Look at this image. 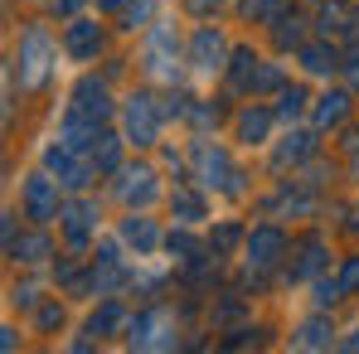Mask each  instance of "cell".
<instances>
[{
    "instance_id": "9a60e30c",
    "label": "cell",
    "mask_w": 359,
    "mask_h": 354,
    "mask_svg": "<svg viewBox=\"0 0 359 354\" xmlns=\"http://www.w3.org/2000/svg\"><path fill=\"white\" fill-rule=\"evenodd\" d=\"M121 238H126L136 252H156V247H161V229H156L151 219H141V214H131V219L121 224Z\"/></svg>"
},
{
    "instance_id": "ffe728a7",
    "label": "cell",
    "mask_w": 359,
    "mask_h": 354,
    "mask_svg": "<svg viewBox=\"0 0 359 354\" xmlns=\"http://www.w3.org/2000/svg\"><path fill=\"white\" fill-rule=\"evenodd\" d=\"M311 151H316V136H311V131H297V136H287V146L277 151V161H272V165H277V170H287V165H301Z\"/></svg>"
},
{
    "instance_id": "ab89813d",
    "label": "cell",
    "mask_w": 359,
    "mask_h": 354,
    "mask_svg": "<svg viewBox=\"0 0 359 354\" xmlns=\"http://www.w3.org/2000/svg\"><path fill=\"white\" fill-rule=\"evenodd\" d=\"M345 350H359V330H350V340H345Z\"/></svg>"
},
{
    "instance_id": "7402d4cb",
    "label": "cell",
    "mask_w": 359,
    "mask_h": 354,
    "mask_svg": "<svg viewBox=\"0 0 359 354\" xmlns=\"http://www.w3.org/2000/svg\"><path fill=\"white\" fill-rule=\"evenodd\" d=\"M170 209H175L180 224H199V219H204V199H199V194H189V189L170 194Z\"/></svg>"
},
{
    "instance_id": "603a6c76",
    "label": "cell",
    "mask_w": 359,
    "mask_h": 354,
    "mask_svg": "<svg viewBox=\"0 0 359 354\" xmlns=\"http://www.w3.org/2000/svg\"><path fill=\"white\" fill-rule=\"evenodd\" d=\"M272 25H277L272 34H277V44H282V49H301V44H306V29H301L297 15H277Z\"/></svg>"
},
{
    "instance_id": "44dd1931",
    "label": "cell",
    "mask_w": 359,
    "mask_h": 354,
    "mask_svg": "<svg viewBox=\"0 0 359 354\" xmlns=\"http://www.w3.org/2000/svg\"><path fill=\"white\" fill-rule=\"evenodd\" d=\"M257 68H262V63L252 59V49H238V54H233V88H238V93H252Z\"/></svg>"
},
{
    "instance_id": "d6986e66",
    "label": "cell",
    "mask_w": 359,
    "mask_h": 354,
    "mask_svg": "<svg viewBox=\"0 0 359 354\" xmlns=\"http://www.w3.org/2000/svg\"><path fill=\"white\" fill-rule=\"evenodd\" d=\"M350 117V97L345 93H325L320 102H316V126L325 131V126H340V121Z\"/></svg>"
},
{
    "instance_id": "d6a6232c",
    "label": "cell",
    "mask_w": 359,
    "mask_h": 354,
    "mask_svg": "<svg viewBox=\"0 0 359 354\" xmlns=\"http://www.w3.org/2000/svg\"><path fill=\"white\" fill-rule=\"evenodd\" d=\"M10 301H15V306H34V301H39V287H34V282H20V287L10 292Z\"/></svg>"
},
{
    "instance_id": "ac0fdd59",
    "label": "cell",
    "mask_w": 359,
    "mask_h": 354,
    "mask_svg": "<svg viewBox=\"0 0 359 354\" xmlns=\"http://www.w3.org/2000/svg\"><path fill=\"white\" fill-rule=\"evenodd\" d=\"M10 257H15L20 267H34V262H44V257H49V238H44V233L15 238V243H10Z\"/></svg>"
},
{
    "instance_id": "2e32d148",
    "label": "cell",
    "mask_w": 359,
    "mask_h": 354,
    "mask_svg": "<svg viewBox=\"0 0 359 354\" xmlns=\"http://www.w3.org/2000/svg\"><path fill=\"white\" fill-rule=\"evenodd\" d=\"M330 340H335V325H330L325 315H311V320L297 330L292 345H301V350H330Z\"/></svg>"
},
{
    "instance_id": "6da1fadb",
    "label": "cell",
    "mask_w": 359,
    "mask_h": 354,
    "mask_svg": "<svg viewBox=\"0 0 359 354\" xmlns=\"http://www.w3.org/2000/svg\"><path fill=\"white\" fill-rule=\"evenodd\" d=\"M49 59H54V39H49V29H44V25L25 29L20 54H15L20 83H25V88H44V78H49Z\"/></svg>"
},
{
    "instance_id": "d4e9b609",
    "label": "cell",
    "mask_w": 359,
    "mask_h": 354,
    "mask_svg": "<svg viewBox=\"0 0 359 354\" xmlns=\"http://www.w3.org/2000/svg\"><path fill=\"white\" fill-rule=\"evenodd\" d=\"M117 325H121V306H117V301H107V306L88 320V335H112Z\"/></svg>"
},
{
    "instance_id": "74e56055",
    "label": "cell",
    "mask_w": 359,
    "mask_h": 354,
    "mask_svg": "<svg viewBox=\"0 0 359 354\" xmlns=\"http://www.w3.org/2000/svg\"><path fill=\"white\" fill-rule=\"evenodd\" d=\"M49 5H54V10H59V15H73V10H78V5H83V0H49Z\"/></svg>"
},
{
    "instance_id": "8992f818",
    "label": "cell",
    "mask_w": 359,
    "mask_h": 354,
    "mask_svg": "<svg viewBox=\"0 0 359 354\" xmlns=\"http://www.w3.org/2000/svg\"><path fill=\"white\" fill-rule=\"evenodd\" d=\"M73 112L88 117L93 126L112 121V93H107V83H102V78H83V83L73 88Z\"/></svg>"
},
{
    "instance_id": "8fae6325",
    "label": "cell",
    "mask_w": 359,
    "mask_h": 354,
    "mask_svg": "<svg viewBox=\"0 0 359 354\" xmlns=\"http://www.w3.org/2000/svg\"><path fill=\"white\" fill-rule=\"evenodd\" d=\"M73 156H78V151H68V146L59 141V146H49V151H44V165L59 175V184H68V189H83V184H88V170H83Z\"/></svg>"
},
{
    "instance_id": "83f0119b",
    "label": "cell",
    "mask_w": 359,
    "mask_h": 354,
    "mask_svg": "<svg viewBox=\"0 0 359 354\" xmlns=\"http://www.w3.org/2000/svg\"><path fill=\"white\" fill-rule=\"evenodd\" d=\"M325 262V252H320V243H306V252H301V267H297V277H311L316 267Z\"/></svg>"
},
{
    "instance_id": "1f68e13d",
    "label": "cell",
    "mask_w": 359,
    "mask_h": 354,
    "mask_svg": "<svg viewBox=\"0 0 359 354\" xmlns=\"http://www.w3.org/2000/svg\"><path fill=\"white\" fill-rule=\"evenodd\" d=\"M170 252H180L184 262H194V257H199V243L189 233H170Z\"/></svg>"
},
{
    "instance_id": "d590c367",
    "label": "cell",
    "mask_w": 359,
    "mask_h": 354,
    "mask_svg": "<svg viewBox=\"0 0 359 354\" xmlns=\"http://www.w3.org/2000/svg\"><path fill=\"white\" fill-rule=\"evenodd\" d=\"M54 325H63V306H44L39 311V330H54Z\"/></svg>"
},
{
    "instance_id": "f546056e",
    "label": "cell",
    "mask_w": 359,
    "mask_h": 354,
    "mask_svg": "<svg viewBox=\"0 0 359 354\" xmlns=\"http://www.w3.org/2000/svg\"><path fill=\"white\" fill-rule=\"evenodd\" d=\"M277 83H282V68H277V63H262V68H257L252 93H267V88H277Z\"/></svg>"
},
{
    "instance_id": "30bf717a",
    "label": "cell",
    "mask_w": 359,
    "mask_h": 354,
    "mask_svg": "<svg viewBox=\"0 0 359 354\" xmlns=\"http://www.w3.org/2000/svg\"><path fill=\"white\" fill-rule=\"evenodd\" d=\"M63 49H68L73 59H93V54L102 49V29H97L93 20H68V29H63Z\"/></svg>"
},
{
    "instance_id": "4fadbf2b",
    "label": "cell",
    "mask_w": 359,
    "mask_h": 354,
    "mask_svg": "<svg viewBox=\"0 0 359 354\" xmlns=\"http://www.w3.org/2000/svg\"><path fill=\"white\" fill-rule=\"evenodd\" d=\"M272 121H277V112H267V107H243V112H238V141L262 146L267 131H272Z\"/></svg>"
},
{
    "instance_id": "f35d334b",
    "label": "cell",
    "mask_w": 359,
    "mask_h": 354,
    "mask_svg": "<svg viewBox=\"0 0 359 354\" xmlns=\"http://www.w3.org/2000/svg\"><path fill=\"white\" fill-rule=\"evenodd\" d=\"M97 5H102V10H126L131 0H97Z\"/></svg>"
},
{
    "instance_id": "4dcf8cb0",
    "label": "cell",
    "mask_w": 359,
    "mask_h": 354,
    "mask_svg": "<svg viewBox=\"0 0 359 354\" xmlns=\"http://www.w3.org/2000/svg\"><path fill=\"white\" fill-rule=\"evenodd\" d=\"M146 15H151V0H131V5L121 10V20H126V29H136V25H146Z\"/></svg>"
},
{
    "instance_id": "5b68a950",
    "label": "cell",
    "mask_w": 359,
    "mask_h": 354,
    "mask_svg": "<svg viewBox=\"0 0 359 354\" xmlns=\"http://www.w3.org/2000/svg\"><path fill=\"white\" fill-rule=\"evenodd\" d=\"M126 330H131L126 340H131L136 350H170V345H175V340H170L175 320H170L165 311H141V315H136Z\"/></svg>"
},
{
    "instance_id": "60d3db41",
    "label": "cell",
    "mask_w": 359,
    "mask_h": 354,
    "mask_svg": "<svg viewBox=\"0 0 359 354\" xmlns=\"http://www.w3.org/2000/svg\"><path fill=\"white\" fill-rule=\"evenodd\" d=\"M355 229H359V214H355Z\"/></svg>"
},
{
    "instance_id": "7a4b0ae2",
    "label": "cell",
    "mask_w": 359,
    "mask_h": 354,
    "mask_svg": "<svg viewBox=\"0 0 359 354\" xmlns=\"http://www.w3.org/2000/svg\"><path fill=\"white\" fill-rule=\"evenodd\" d=\"M180 39H175V25L170 20H156L151 39H146V73L161 78V83H175L180 78Z\"/></svg>"
},
{
    "instance_id": "484cf974",
    "label": "cell",
    "mask_w": 359,
    "mask_h": 354,
    "mask_svg": "<svg viewBox=\"0 0 359 354\" xmlns=\"http://www.w3.org/2000/svg\"><path fill=\"white\" fill-rule=\"evenodd\" d=\"M287 10V0H243V15H257V20H277Z\"/></svg>"
},
{
    "instance_id": "277c9868",
    "label": "cell",
    "mask_w": 359,
    "mask_h": 354,
    "mask_svg": "<svg viewBox=\"0 0 359 354\" xmlns=\"http://www.w3.org/2000/svg\"><path fill=\"white\" fill-rule=\"evenodd\" d=\"M161 117H165V107H156V97H151V93H131V97H126V107H121L126 141L151 146V141H156V131H161Z\"/></svg>"
},
{
    "instance_id": "e0dca14e",
    "label": "cell",
    "mask_w": 359,
    "mask_h": 354,
    "mask_svg": "<svg viewBox=\"0 0 359 354\" xmlns=\"http://www.w3.org/2000/svg\"><path fill=\"white\" fill-rule=\"evenodd\" d=\"M301 68H306V73H335V68H340V54H335L325 39L301 44Z\"/></svg>"
},
{
    "instance_id": "8d00e7d4",
    "label": "cell",
    "mask_w": 359,
    "mask_h": 354,
    "mask_svg": "<svg viewBox=\"0 0 359 354\" xmlns=\"http://www.w3.org/2000/svg\"><path fill=\"white\" fill-rule=\"evenodd\" d=\"M340 68H345V83H350V88L359 93V49H355V54H350L345 63H340Z\"/></svg>"
},
{
    "instance_id": "3957f363",
    "label": "cell",
    "mask_w": 359,
    "mask_h": 354,
    "mask_svg": "<svg viewBox=\"0 0 359 354\" xmlns=\"http://www.w3.org/2000/svg\"><path fill=\"white\" fill-rule=\"evenodd\" d=\"M194 165H199V184L204 189H229V194H243L238 184V170H233V161H229V151H219V146H209V141H194Z\"/></svg>"
},
{
    "instance_id": "cb8c5ba5",
    "label": "cell",
    "mask_w": 359,
    "mask_h": 354,
    "mask_svg": "<svg viewBox=\"0 0 359 354\" xmlns=\"http://www.w3.org/2000/svg\"><path fill=\"white\" fill-rule=\"evenodd\" d=\"M282 107H277V121H292V117H301L306 112V88L301 83H292V88H282V97H277Z\"/></svg>"
},
{
    "instance_id": "7c38bea8",
    "label": "cell",
    "mask_w": 359,
    "mask_h": 354,
    "mask_svg": "<svg viewBox=\"0 0 359 354\" xmlns=\"http://www.w3.org/2000/svg\"><path fill=\"white\" fill-rule=\"evenodd\" d=\"M63 233H68L73 247H83L88 238L97 233V214H93V204H68V209H63Z\"/></svg>"
},
{
    "instance_id": "52a82bcc",
    "label": "cell",
    "mask_w": 359,
    "mask_h": 354,
    "mask_svg": "<svg viewBox=\"0 0 359 354\" xmlns=\"http://www.w3.org/2000/svg\"><path fill=\"white\" fill-rule=\"evenodd\" d=\"M25 214H29L34 224H49V219L59 214V179H49V175L25 179Z\"/></svg>"
},
{
    "instance_id": "836d02e7",
    "label": "cell",
    "mask_w": 359,
    "mask_h": 354,
    "mask_svg": "<svg viewBox=\"0 0 359 354\" xmlns=\"http://www.w3.org/2000/svg\"><path fill=\"white\" fill-rule=\"evenodd\" d=\"M233 243H238V224H224V229L214 233V247H219V252H229Z\"/></svg>"
},
{
    "instance_id": "4316f807",
    "label": "cell",
    "mask_w": 359,
    "mask_h": 354,
    "mask_svg": "<svg viewBox=\"0 0 359 354\" xmlns=\"http://www.w3.org/2000/svg\"><path fill=\"white\" fill-rule=\"evenodd\" d=\"M93 165L97 170H117V136H102V151L93 146Z\"/></svg>"
},
{
    "instance_id": "ba28073f",
    "label": "cell",
    "mask_w": 359,
    "mask_h": 354,
    "mask_svg": "<svg viewBox=\"0 0 359 354\" xmlns=\"http://www.w3.org/2000/svg\"><path fill=\"white\" fill-rule=\"evenodd\" d=\"M282 252H287V233L282 229H252L248 233V267H277L282 262Z\"/></svg>"
},
{
    "instance_id": "9c48e42d",
    "label": "cell",
    "mask_w": 359,
    "mask_h": 354,
    "mask_svg": "<svg viewBox=\"0 0 359 354\" xmlns=\"http://www.w3.org/2000/svg\"><path fill=\"white\" fill-rule=\"evenodd\" d=\"M224 54H229L224 34L209 29V25H204V29L194 34V44H189V63H194L199 73H219V68H224Z\"/></svg>"
},
{
    "instance_id": "5bb4252c",
    "label": "cell",
    "mask_w": 359,
    "mask_h": 354,
    "mask_svg": "<svg viewBox=\"0 0 359 354\" xmlns=\"http://www.w3.org/2000/svg\"><path fill=\"white\" fill-rule=\"evenodd\" d=\"M117 194L126 199V204H151L156 199V170H126L121 175V184H117Z\"/></svg>"
},
{
    "instance_id": "e575fe53",
    "label": "cell",
    "mask_w": 359,
    "mask_h": 354,
    "mask_svg": "<svg viewBox=\"0 0 359 354\" xmlns=\"http://www.w3.org/2000/svg\"><path fill=\"white\" fill-rule=\"evenodd\" d=\"M340 287H345V292H359V257H350V262H345V272H340Z\"/></svg>"
},
{
    "instance_id": "f1b7e54d",
    "label": "cell",
    "mask_w": 359,
    "mask_h": 354,
    "mask_svg": "<svg viewBox=\"0 0 359 354\" xmlns=\"http://www.w3.org/2000/svg\"><path fill=\"white\" fill-rule=\"evenodd\" d=\"M340 296H345L340 282H316V306H320V311H325V306H335Z\"/></svg>"
}]
</instances>
